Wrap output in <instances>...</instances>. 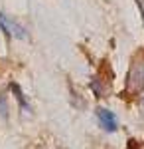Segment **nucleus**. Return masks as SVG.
Wrapping results in <instances>:
<instances>
[{"instance_id":"f257e3e1","label":"nucleus","mask_w":144,"mask_h":149,"mask_svg":"<svg viewBox=\"0 0 144 149\" xmlns=\"http://www.w3.org/2000/svg\"><path fill=\"white\" fill-rule=\"evenodd\" d=\"M128 90L132 92H140L144 90V60L142 62H134L128 72Z\"/></svg>"},{"instance_id":"f03ea898","label":"nucleus","mask_w":144,"mask_h":149,"mask_svg":"<svg viewBox=\"0 0 144 149\" xmlns=\"http://www.w3.org/2000/svg\"><path fill=\"white\" fill-rule=\"evenodd\" d=\"M0 30H2V34L6 36V38H12V36H16V38H26V30H24L18 22L10 20L2 10H0Z\"/></svg>"},{"instance_id":"7ed1b4c3","label":"nucleus","mask_w":144,"mask_h":149,"mask_svg":"<svg viewBox=\"0 0 144 149\" xmlns=\"http://www.w3.org/2000/svg\"><path fill=\"white\" fill-rule=\"evenodd\" d=\"M95 113H97V119H99V125L105 129V131H117V127H119V121H117V115L112 113L111 109H107V107H97L95 109Z\"/></svg>"},{"instance_id":"20e7f679","label":"nucleus","mask_w":144,"mask_h":149,"mask_svg":"<svg viewBox=\"0 0 144 149\" xmlns=\"http://www.w3.org/2000/svg\"><path fill=\"white\" fill-rule=\"evenodd\" d=\"M10 90L16 93V100H18V103H20V107H22L24 111H30V103L26 102V97H24V93H22V90H20V86L12 81V84H10Z\"/></svg>"},{"instance_id":"39448f33","label":"nucleus","mask_w":144,"mask_h":149,"mask_svg":"<svg viewBox=\"0 0 144 149\" xmlns=\"http://www.w3.org/2000/svg\"><path fill=\"white\" fill-rule=\"evenodd\" d=\"M140 4V2H138ZM140 10H142V18H144V4H140Z\"/></svg>"},{"instance_id":"423d86ee","label":"nucleus","mask_w":144,"mask_h":149,"mask_svg":"<svg viewBox=\"0 0 144 149\" xmlns=\"http://www.w3.org/2000/svg\"><path fill=\"white\" fill-rule=\"evenodd\" d=\"M142 105H144V97H142Z\"/></svg>"}]
</instances>
